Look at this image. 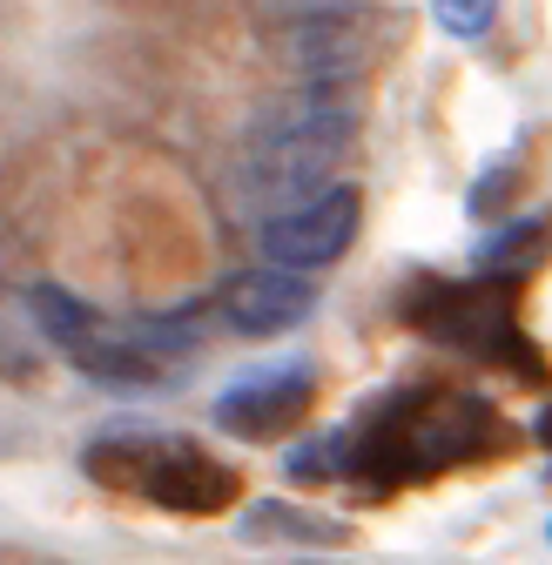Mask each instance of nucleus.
Here are the masks:
<instances>
[{
    "label": "nucleus",
    "instance_id": "f257e3e1",
    "mask_svg": "<svg viewBox=\"0 0 552 565\" xmlns=\"http://www.w3.org/2000/svg\"><path fill=\"white\" fill-rule=\"evenodd\" d=\"M499 445H506V424L486 397L397 391L391 404L364 411V424L343 438V478H364V491H391L411 478L452 471V465H478Z\"/></svg>",
    "mask_w": 552,
    "mask_h": 565
},
{
    "label": "nucleus",
    "instance_id": "f03ea898",
    "mask_svg": "<svg viewBox=\"0 0 552 565\" xmlns=\"http://www.w3.org/2000/svg\"><path fill=\"white\" fill-rule=\"evenodd\" d=\"M358 135V102L351 95H323V88H304L297 102L269 108L236 149V195L243 209H263L269 216H290L297 202L323 195L343 149Z\"/></svg>",
    "mask_w": 552,
    "mask_h": 565
},
{
    "label": "nucleus",
    "instance_id": "7ed1b4c3",
    "mask_svg": "<svg viewBox=\"0 0 552 565\" xmlns=\"http://www.w3.org/2000/svg\"><path fill=\"white\" fill-rule=\"evenodd\" d=\"M432 343L478 350V358H506L519 377H539V343L512 317V282H425L404 310Z\"/></svg>",
    "mask_w": 552,
    "mask_h": 565
},
{
    "label": "nucleus",
    "instance_id": "20e7f679",
    "mask_svg": "<svg viewBox=\"0 0 552 565\" xmlns=\"http://www.w3.org/2000/svg\"><path fill=\"white\" fill-rule=\"evenodd\" d=\"M358 223H364V189H358V182H330L323 195L297 202L290 216H269V223L256 230V243H263L269 269L310 276V269H323V263H337L343 249H351Z\"/></svg>",
    "mask_w": 552,
    "mask_h": 565
},
{
    "label": "nucleus",
    "instance_id": "39448f33",
    "mask_svg": "<svg viewBox=\"0 0 552 565\" xmlns=\"http://www.w3.org/2000/svg\"><path fill=\"white\" fill-rule=\"evenodd\" d=\"M263 21L284 28L290 61L304 67V82L323 95H351L364 67V8H269Z\"/></svg>",
    "mask_w": 552,
    "mask_h": 565
},
{
    "label": "nucleus",
    "instance_id": "423d86ee",
    "mask_svg": "<svg viewBox=\"0 0 552 565\" xmlns=\"http://www.w3.org/2000/svg\"><path fill=\"white\" fill-rule=\"evenodd\" d=\"M317 310V282L290 276V269H236L223 290H216V317L236 337H276V330H297Z\"/></svg>",
    "mask_w": 552,
    "mask_h": 565
},
{
    "label": "nucleus",
    "instance_id": "0eeeda50",
    "mask_svg": "<svg viewBox=\"0 0 552 565\" xmlns=\"http://www.w3.org/2000/svg\"><path fill=\"white\" fill-rule=\"evenodd\" d=\"M317 404V377L297 364V371H263V377H243L216 397V424L230 438H250V445H269L284 438L297 417H310Z\"/></svg>",
    "mask_w": 552,
    "mask_h": 565
},
{
    "label": "nucleus",
    "instance_id": "6e6552de",
    "mask_svg": "<svg viewBox=\"0 0 552 565\" xmlns=\"http://www.w3.org/2000/svg\"><path fill=\"white\" fill-rule=\"evenodd\" d=\"M142 491L162 505V512H195V519H210V512H230L236 499V471L216 465V458H202L195 445H162Z\"/></svg>",
    "mask_w": 552,
    "mask_h": 565
},
{
    "label": "nucleus",
    "instance_id": "1a4fd4ad",
    "mask_svg": "<svg viewBox=\"0 0 552 565\" xmlns=\"http://www.w3.org/2000/svg\"><path fill=\"white\" fill-rule=\"evenodd\" d=\"M236 539L243 545H343V525L330 512H310L290 499H256V505H243Z\"/></svg>",
    "mask_w": 552,
    "mask_h": 565
},
{
    "label": "nucleus",
    "instance_id": "9d476101",
    "mask_svg": "<svg viewBox=\"0 0 552 565\" xmlns=\"http://www.w3.org/2000/svg\"><path fill=\"white\" fill-rule=\"evenodd\" d=\"M552 249V230L539 223V216H526V223H506L499 236H486L478 243V276L486 282H519L539 256Z\"/></svg>",
    "mask_w": 552,
    "mask_h": 565
},
{
    "label": "nucleus",
    "instance_id": "9b49d317",
    "mask_svg": "<svg viewBox=\"0 0 552 565\" xmlns=\"http://www.w3.org/2000/svg\"><path fill=\"white\" fill-rule=\"evenodd\" d=\"M28 317L47 330V343H61V350H82L95 330H102V310H88L82 297H67L61 282H34L28 290Z\"/></svg>",
    "mask_w": 552,
    "mask_h": 565
},
{
    "label": "nucleus",
    "instance_id": "f8f14e48",
    "mask_svg": "<svg viewBox=\"0 0 552 565\" xmlns=\"http://www.w3.org/2000/svg\"><path fill=\"white\" fill-rule=\"evenodd\" d=\"M156 451H162V438H142V431L102 438V445H88V471H95L102 484H142L149 465H156Z\"/></svg>",
    "mask_w": 552,
    "mask_h": 565
},
{
    "label": "nucleus",
    "instance_id": "ddd939ff",
    "mask_svg": "<svg viewBox=\"0 0 552 565\" xmlns=\"http://www.w3.org/2000/svg\"><path fill=\"white\" fill-rule=\"evenodd\" d=\"M290 478H304V484H330V478H343V438L297 445V451H290Z\"/></svg>",
    "mask_w": 552,
    "mask_h": 565
},
{
    "label": "nucleus",
    "instance_id": "4468645a",
    "mask_svg": "<svg viewBox=\"0 0 552 565\" xmlns=\"http://www.w3.org/2000/svg\"><path fill=\"white\" fill-rule=\"evenodd\" d=\"M432 21H438L445 34H465V41H478V34H486V28L499 21V8H492V0H438V8H432Z\"/></svg>",
    "mask_w": 552,
    "mask_h": 565
},
{
    "label": "nucleus",
    "instance_id": "2eb2a0df",
    "mask_svg": "<svg viewBox=\"0 0 552 565\" xmlns=\"http://www.w3.org/2000/svg\"><path fill=\"white\" fill-rule=\"evenodd\" d=\"M532 438H539V445H545V451H552V404H545V411H539V417H532Z\"/></svg>",
    "mask_w": 552,
    "mask_h": 565
},
{
    "label": "nucleus",
    "instance_id": "dca6fc26",
    "mask_svg": "<svg viewBox=\"0 0 552 565\" xmlns=\"http://www.w3.org/2000/svg\"><path fill=\"white\" fill-rule=\"evenodd\" d=\"M545 539H552V525H545Z\"/></svg>",
    "mask_w": 552,
    "mask_h": 565
}]
</instances>
